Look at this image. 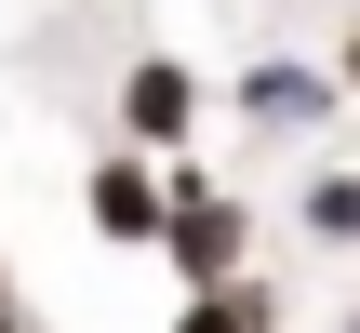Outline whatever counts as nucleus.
Segmentation results:
<instances>
[{
    "label": "nucleus",
    "instance_id": "7",
    "mask_svg": "<svg viewBox=\"0 0 360 333\" xmlns=\"http://www.w3.org/2000/svg\"><path fill=\"white\" fill-rule=\"evenodd\" d=\"M334 67H347V93H360V27H347V53H334Z\"/></svg>",
    "mask_w": 360,
    "mask_h": 333
},
{
    "label": "nucleus",
    "instance_id": "3",
    "mask_svg": "<svg viewBox=\"0 0 360 333\" xmlns=\"http://www.w3.org/2000/svg\"><path fill=\"white\" fill-rule=\"evenodd\" d=\"M187 120H200V80H187L174 53H147V67L120 80V133H134V147H174Z\"/></svg>",
    "mask_w": 360,
    "mask_h": 333
},
{
    "label": "nucleus",
    "instance_id": "5",
    "mask_svg": "<svg viewBox=\"0 0 360 333\" xmlns=\"http://www.w3.org/2000/svg\"><path fill=\"white\" fill-rule=\"evenodd\" d=\"M267 320H281V307H267L254 280H214V294H187V307H174V333H267Z\"/></svg>",
    "mask_w": 360,
    "mask_h": 333
},
{
    "label": "nucleus",
    "instance_id": "6",
    "mask_svg": "<svg viewBox=\"0 0 360 333\" xmlns=\"http://www.w3.org/2000/svg\"><path fill=\"white\" fill-rule=\"evenodd\" d=\"M294 214H307V240H360V174H321Z\"/></svg>",
    "mask_w": 360,
    "mask_h": 333
},
{
    "label": "nucleus",
    "instance_id": "4",
    "mask_svg": "<svg viewBox=\"0 0 360 333\" xmlns=\"http://www.w3.org/2000/svg\"><path fill=\"white\" fill-rule=\"evenodd\" d=\"M80 214H94V227H107V240H160V214H174V187H160V174H147V160H107V174H94V200H80Z\"/></svg>",
    "mask_w": 360,
    "mask_h": 333
},
{
    "label": "nucleus",
    "instance_id": "2",
    "mask_svg": "<svg viewBox=\"0 0 360 333\" xmlns=\"http://www.w3.org/2000/svg\"><path fill=\"white\" fill-rule=\"evenodd\" d=\"M347 107V67H294V53H254L240 67V120L254 133H321Z\"/></svg>",
    "mask_w": 360,
    "mask_h": 333
},
{
    "label": "nucleus",
    "instance_id": "1",
    "mask_svg": "<svg viewBox=\"0 0 360 333\" xmlns=\"http://www.w3.org/2000/svg\"><path fill=\"white\" fill-rule=\"evenodd\" d=\"M160 254L187 267V294H214V280H240V254H254V214L214 187V174H174V214H160Z\"/></svg>",
    "mask_w": 360,
    "mask_h": 333
},
{
    "label": "nucleus",
    "instance_id": "8",
    "mask_svg": "<svg viewBox=\"0 0 360 333\" xmlns=\"http://www.w3.org/2000/svg\"><path fill=\"white\" fill-rule=\"evenodd\" d=\"M347 333H360V320H347Z\"/></svg>",
    "mask_w": 360,
    "mask_h": 333
}]
</instances>
